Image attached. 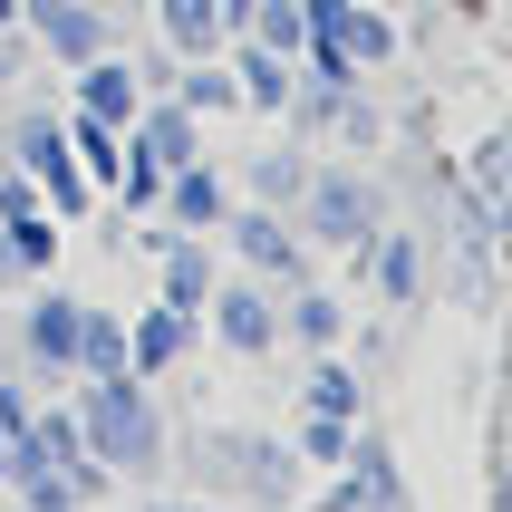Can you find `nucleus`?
I'll use <instances>...</instances> for the list:
<instances>
[{
    "instance_id": "nucleus-1",
    "label": "nucleus",
    "mask_w": 512,
    "mask_h": 512,
    "mask_svg": "<svg viewBox=\"0 0 512 512\" xmlns=\"http://www.w3.org/2000/svg\"><path fill=\"white\" fill-rule=\"evenodd\" d=\"M78 435H87V455H97V464H126V474H145V464H155V445H165L155 406H145V377H87Z\"/></svg>"
},
{
    "instance_id": "nucleus-2",
    "label": "nucleus",
    "mask_w": 512,
    "mask_h": 512,
    "mask_svg": "<svg viewBox=\"0 0 512 512\" xmlns=\"http://www.w3.org/2000/svg\"><path fill=\"white\" fill-rule=\"evenodd\" d=\"M78 329H87V300H68V290H39L20 310V348L39 377H78Z\"/></svg>"
},
{
    "instance_id": "nucleus-3",
    "label": "nucleus",
    "mask_w": 512,
    "mask_h": 512,
    "mask_svg": "<svg viewBox=\"0 0 512 512\" xmlns=\"http://www.w3.org/2000/svg\"><path fill=\"white\" fill-rule=\"evenodd\" d=\"M20 20L39 29V49H49L58 68H87V58L107 49V20H97V10H87V0H29Z\"/></svg>"
},
{
    "instance_id": "nucleus-4",
    "label": "nucleus",
    "mask_w": 512,
    "mask_h": 512,
    "mask_svg": "<svg viewBox=\"0 0 512 512\" xmlns=\"http://www.w3.org/2000/svg\"><path fill=\"white\" fill-rule=\"evenodd\" d=\"M184 339H194V310H145L136 329H126V377H155V368H174L184 358Z\"/></svg>"
},
{
    "instance_id": "nucleus-5",
    "label": "nucleus",
    "mask_w": 512,
    "mask_h": 512,
    "mask_svg": "<svg viewBox=\"0 0 512 512\" xmlns=\"http://www.w3.org/2000/svg\"><path fill=\"white\" fill-rule=\"evenodd\" d=\"M136 107H145L136 68H116V58H87V68H78V116H107V126H136Z\"/></svg>"
},
{
    "instance_id": "nucleus-6",
    "label": "nucleus",
    "mask_w": 512,
    "mask_h": 512,
    "mask_svg": "<svg viewBox=\"0 0 512 512\" xmlns=\"http://www.w3.org/2000/svg\"><path fill=\"white\" fill-rule=\"evenodd\" d=\"M126 145H136V155H145V165H194V107H155V116H145L136 107V126H126Z\"/></svg>"
},
{
    "instance_id": "nucleus-7",
    "label": "nucleus",
    "mask_w": 512,
    "mask_h": 512,
    "mask_svg": "<svg viewBox=\"0 0 512 512\" xmlns=\"http://www.w3.org/2000/svg\"><path fill=\"white\" fill-rule=\"evenodd\" d=\"M213 329H223V348L261 358V348H271V300H261V290H223V300H213Z\"/></svg>"
},
{
    "instance_id": "nucleus-8",
    "label": "nucleus",
    "mask_w": 512,
    "mask_h": 512,
    "mask_svg": "<svg viewBox=\"0 0 512 512\" xmlns=\"http://www.w3.org/2000/svg\"><path fill=\"white\" fill-rule=\"evenodd\" d=\"M78 377H126V319L87 310V329H78Z\"/></svg>"
},
{
    "instance_id": "nucleus-9",
    "label": "nucleus",
    "mask_w": 512,
    "mask_h": 512,
    "mask_svg": "<svg viewBox=\"0 0 512 512\" xmlns=\"http://www.w3.org/2000/svg\"><path fill=\"white\" fill-rule=\"evenodd\" d=\"M165 39L184 58H203L213 39H223V0H165Z\"/></svg>"
},
{
    "instance_id": "nucleus-10",
    "label": "nucleus",
    "mask_w": 512,
    "mask_h": 512,
    "mask_svg": "<svg viewBox=\"0 0 512 512\" xmlns=\"http://www.w3.org/2000/svg\"><path fill=\"white\" fill-rule=\"evenodd\" d=\"M165 203H174V223H223V184H213L203 165H174Z\"/></svg>"
},
{
    "instance_id": "nucleus-11",
    "label": "nucleus",
    "mask_w": 512,
    "mask_h": 512,
    "mask_svg": "<svg viewBox=\"0 0 512 512\" xmlns=\"http://www.w3.org/2000/svg\"><path fill=\"white\" fill-rule=\"evenodd\" d=\"M165 300H174V310H203V300H213V261H203L194 242L165 252Z\"/></svg>"
},
{
    "instance_id": "nucleus-12",
    "label": "nucleus",
    "mask_w": 512,
    "mask_h": 512,
    "mask_svg": "<svg viewBox=\"0 0 512 512\" xmlns=\"http://www.w3.org/2000/svg\"><path fill=\"white\" fill-rule=\"evenodd\" d=\"M232 232H242V261H261V271H290V261H300V252H290V232L271 223V213H252V223H232Z\"/></svg>"
},
{
    "instance_id": "nucleus-13",
    "label": "nucleus",
    "mask_w": 512,
    "mask_h": 512,
    "mask_svg": "<svg viewBox=\"0 0 512 512\" xmlns=\"http://www.w3.org/2000/svg\"><path fill=\"white\" fill-rule=\"evenodd\" d=\"M252 29H261V49H300V39H310V20H300V10H290V0H261V10H252Z\"/></svg>"
},
{
    "instance_id": "nucleus-14",
    "label": "nucleus",
    "mask_w": 512,
    "mask_h": 512,
    "mask_svg": "<svg viewBox=\"0 0 512 512\" xmlns=\"http://www.w3.org/2000/svg\"><path fill=\"white\" fill-rule=\"evenodd\" d=\"M242 97H252V107H281V97H290L281 49H252V58H242Z\"/></svg>"
},
{
    "instance_id": "nucleus-15",
    "label": "nucleus",
    "mask_w": 512,
    "mask_h": 512,
    "mask_svg": "<svg viewBox=\"0 0 512 512\" xmlns=\"http://www.w3.org/2000/svg\"><path fill=\"white\" fill-rule=\"evenodd\" d=\"M232 97H242V87H232L223 68H194V78H184V107H194V116H223Z\"/></svg>"
},
{
    "instance_id": "nucleus-16",
    "label": "nucleus",
    "mask_w": 512,
    "mask_h": 512,
    "mask_svg": "<svg viewBox=\"0 0 512 512\" xmlns=\"http://www.w3.org/2000/svg\"><path fill=\"white\" fill-rule=\"evenodd\" d=\"M358 213H368V203L348 194V184H319V223L339 232V242H358Z\"/></svg>"
},
{
    "instance_id": "nucleus-17",
    "label": "nucleus",
    "mask_w": 512,
    "mask_h": 512,
    "mask_svg": "<svg viewBox=\"0 0 512 512\" xmlns=\"http://www.w3.org/2000/svg\"><path fill=\"white\" fill-rule=\"evenodd\" d=\"M310 397H319V416H348V406H358V387H348V368H319Z\"/></svg>"
},
{
    "instance_id": "nucleus-18",
    "label": "nucleus",
    "mask_w": 512,
    "mask_h": 512,
    "mask_svg": "<svg viewBox=\"0 0 512 512\" xmlns=\"http://www.w3.org/2000/svg\"><path fill=\"white\" fill-rule=\"evenodd\" d=\"M300 339H339V300H300Z\"/></svg>"
},
{
    "instance_id": "nucleus-19",
    "label": "nucleus",
    "mask_w": 512,
    "mask_h": 512,
    "mask_svg": "<svg viewBox=\"0 0 512 512\" xmlns=\"http://www.w3.org/2000/svg\"><path fill=\"white\" fill-rule=\"evenodd\" d=\"M29 271H20V252H10V242H0V290H20Z\"/></svg>"
},
{
    "instance_id": "nucleus-20",
    "label": "nucleus",
    "mask_w": 512,
    "mask_h": 512,
    "mask_svg": "<svg viewBox=\"0 0 512 512\" xmlns=\"http://www.w3.org/2000/svg\"><path fill=\"white\" fill-rule=\"evenodd\" d=\"M20 10H29V0H0V29H10V20H20Z\"/></svg>"
},
{
    "instance_id": "nucleus-21",
    "label": "nucleus",
    "mask_w": 512,
    "mask_h": 512,
    "mask_svg": "<svg viewBox=\"0 0 512 512\" xmlns=\"http://www.w3.org/2000/svg\"><path fill=\"white\" fill-rule=\"evenodd\" d=\"M155 512H194V503H155Z\"/></svg>"
}]
</instances>
